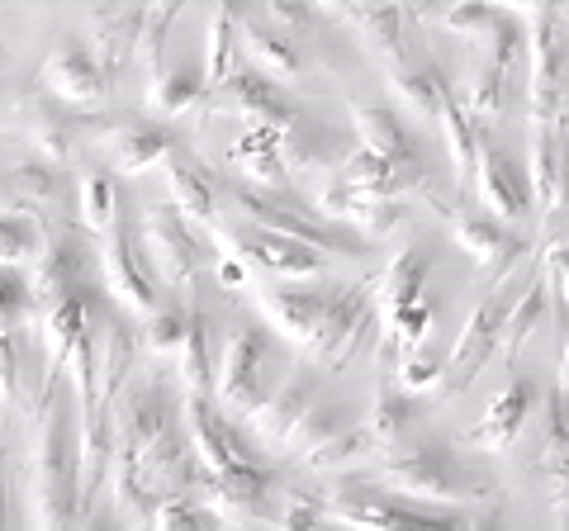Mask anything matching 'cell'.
<instances>
[{
  "label": "cell",
  "mask_w": 569,
  "mask_h": 531,
  "mask_svg": "<svg viewBox=\"0 0 569 531\" xmlns=\"http://www.w3.org/2000/svg\"><path fill=\"white\" fill-rule=\"evenodd\" d=\"M62 375L48 370L39 389V418L29 441V522L71 527L77 522V428L58 399Z\"/></svg>",
  "instance_id": "6da1fadb"
},
{
  "label": "cell",
  "mask_w": 569,
  "mask_h": 531,
  "mask_svg": "<svg viewBox=\"0 0 569 531\" xmlns=\"http://www.w3.org/2000/svg\"><path fill=\"white\" fill-rule=\"evenodd\" d=\"M213 252H228L247 266H261V271H276L284 280H318L328 266V252L313 247L305 238L290 233H271V228H252V223H233V219H213L209 223Z\"/></svg>",
  "instance_id": "7a4b0ae2"
},
{
  "label": "cell",
  "mask_w": 569,
  "mask_h": 531,
  "mask_svg": "<svg viewBox=\"0 0 569 531\" xmlns=\"http://www.w3.org/2000/svg\"><path fill=\"white\" fill-rule=\"evenodd\" d=\"M380 484L389 493H403L413 503H432V508H460V503H479L485 489H479L460 460L447 447H413L399 460H385L380 465Z\"/></svg>",
  "instance_id": "3957f363"
},
{
  "label": "cell",
  "mask_w": 569,
  "mask_h": 531,
  "mask_svg": "<svg viewBox=\"0 0 569 531\" xmlns=\"http://www.w3.org/2000/svg\"><path fill=\"white\" fill-rule=\"evenodd\" d=\"M271 361H276V342L271 332L257 328V323H242L233 328V338L223 347V365L213 375V399L219 409L247 418L257 403L271 394Z\"/></svg>",
  "instance_id": "277c9868"
},
{
  "label": "cell",
  "mask_w": 569,
  "mask_h": 531,
  "mask_svg": "<svg viewBox=\"0 0 569 531\" xmlns=\"http://www.w3.org/2000/svg\"><path fill=\"white\" fill-rule=\"evenodd\" d=\"M228 209H233L242 223H252V228H271V233H290V238H305L313 247H323L328 257H361L366 252V242L356 233H347V223L342 228H332V219L313 223L305 209L276 200V194L261 190V186H247V181L233 186L228 190Z\"/></svg>",
  "instance_id": "5b68a950"
},
{
  "label": "cell",
  "mask_w": 569,
  "mask_h": 531,
  "mask_svg": "<svg viewBox=\"0 0 569 531\" xmlns=\"http://www.w3.org/2000/svg\"><path fill=\"white\" fill-rule=\"evenodd\" d=\"M142 252L157 285H190L200 266H209V242L176 204H152L142 214Z\"/></svg>",
  "instance_id": "8992f818"
},
{
  "label": "cell",
  "mask_w": 569,
  "mask_h": 531,
  "mask_svg": "<svg viewBox=\"0 0 569 531\" xmlns=\"http://www.w3.org/2000/svg\"><path fill=\"white\" fill-rule=\"evenodd\" d=\"M181 428L194 451V465H200V480L204 474H228L238 465L261 460V451L247 441V432L219 403H209V394H181Z\"/></svg>",
  "instance_id": "52a82bcc"
},
{
  "label": "cell",
  "mask_w": 569,
  "mask_h": 531,
  "mask_svg": "<svg viewBox=\"0 0 569 531\" xmlns=\"http://www.w3.org/2000/svg\"><path fill=\"white\" fill-rule=\"evenodd\" d=\"M39 91L71 104V110H91V104L110 100L114 72H104L96 62V52L86 48L81 33H67V39L48 52V62L39 67Z\"/></svg>",
  "instance_id": "ba28073f"
},
{
  "label": "cell",
  "mask_w": 569,
  "mask_h": 531,
  "mask_svg": "<svg viewBox=\"0 0 569 531\" xmlns=\"http://www.w3.org/2000/svg\"><path fill=\"white\" fill-rule=\"evenodd\" d=\"M200 499L209 503V512L219 522H271L280 480L266 460H252V465H238L228 474H204Z\"/></svg>",
  "instance_id": "9c48e42d"
},
{
  "label": "cell",
  "mask_w": 569,
  "mask_h": 531,
  "mask_svg": "<svg viewBox=\"0 0 569 531\" xmlns=\"http://www.w3.org/2000/svg\"><path fill=\"white\" fill-rule=\"evenodd\" d=\"M213 104H219L223 114H238L242 123H261V129H280V133L299 119L290 96H284V86L276 77H266L261 67H252L247 58L228 72V81L213 86Z\"/></svg>",
  "instance_id": "30bf717a"
},
{
  "label": "cell",
  "mask_w": 569,
  "mask_h": 531,
  "mask_svg": "<svg viewBox=\"0 0 569 531\" xmlns=\"http://www.w3.org/2000/svg\"><path fill=\"white\" fill-rule=\"evenodd\" d=\"M100 275H104V290L114 294V304L123 313L142 318L157 304V275H152L148 257L133 252V233L123 219H114L100 233Z\"/></svg>",
  "instance_id": "8fae6325"
},
{
  "label": "cell",
  "mask_w": 569,
  "mask_h": 531,
  "mask_svg": "<svg viewBox=\"0 0 569 531\" xmlns=\"http://www.w3.org/2000/svg\"><path fill=\"white\" fill-rule=\"evenodd\" d=\"M503 313H508V299L503 294H489L479 299L470 323L460 328V338L451 347V361L441 365V384H437V399H456L460 389H466L479 370H485L493 361L498 351V328H503Z\"/></svg>",
  "instance_id": "7c38bea8"
},
{
  "label": "cell",
  "mask_w": 569,
  "mask_h": 531,
  "mask_svg": "<svg viewBox=\"0 0 569 531\" xmlns=\"http://www.w3.org/2000/svg\"><path fill=\"white\" fill-rule=\"evenodd\" d=\"M531 123H556L560 119V86H565V58H569V33L550 10H537L531 20Z\"/></svg>",
  "instance_id": "4fadbf2b"
},
{
  "label": "cell",
  "mask_w": 569,
  "mask_h": 531,
  "mask_svg": "<svg viewBox=\"0 0 569 531\" xmlns=\"http://www.w3.org/2000/svg\"><path fill=\"white\" fill-rule=\"evenodd\" d=\"M432 209H437V214H447L456 242L475 257L479 271L498 275V271H508L512 261H522V257H527V238L512 233V228H508L503 219H493V214H475V209H451V204H441V200H432Z\"/></svg>",
  "instance_id": "5bb4252c"
},
{
  "label": "cell",
  "mask_w": 569,
  "mask_h": 531,
  "mask_svg": "<svg viewBox=\"0 0 569 531\" xmlns=\"http://www.w3.org/2000/svg\"><path fill=\"white\" fill-rule=\"evenodd\" d=\"M24 133H29V143H33V152L39 157H48L52 167H71L81 157V148H86V123H81V114H71V104H62V100H52L48 91H39V96H29L24 100Z\"/></svg>",
  "instance_id": "9a60e30c"
},
{
  "label": "cell",
  "mask_w": 569,
  "mask_h": 531,
  "mask_svg": "<svg viewBox=\"0 0 569 531\" xmlns=\"http://www.w3.org/2000/svg\"><path fill=\"white\" fill-rule=\"evenodd\" d=\"M332 176L342 186H351L356 194H376V200H403V194H413V190L427 194L422 162H385V157H376L361 143L342 157V167H337Z\"/></svg>",
  "instance_id": "2e32d148"
},
{
  "label": "cell",
  "mask_w": 569,
  "mask_h": 531,
  "mask_svg": "<svg viewBox=\"0 0 569 531\" xmlns=\"http://www.w3.org/2000/svg\"><path fill=\"white\" fill-rule=\"evenodd\" d=\"M81 275H86V247H81V238L71 233V228L48 233L43 252L29 261V280H24L33 309H43V304H52V299H62L67 290L86 285Z\"/></svg>",
  "instance_id": "e0dca14e"
},
{
  "label": "cell",
  "mask_w": 569,
  "mask_h": 531,
  "mask_svg": "<svg viewBox=\"0 0 569 531\" xmlns=\"http://www.w3.org/2000/svg\"><path fill=\"white\" fill-rule=\"evenodd\" d=\"M81 39L96 52V62L104 72H119L138 52V39H142V0H110V6L91 10Z\"/></svg>",
  "instance_id": "ac0fdd59"
},
{
  "label": "cell",
  "mask_w": 569,
  "mask_h": 531,
  "mask_svg": "<svg viewBox=\"0 0 569 531\" xmlns=\"http://www.w3.org/2000/svg\"><path fill=\"white\" fill-rule=\"evenodd\" d=\"M470 190H479L485 209L493 219H503V223H522L531 214V181L489 143H479V162H475V186Z\"/></svg>",
  "instance_id": "d6986e66"
},
{
  "label": "cell",
  "mask_w": 569,
  "mask_h": 531,
  "mask_svg": "<svg viewBox=\"0 0 569 531\" xmlns=\"http://www.w3.org/2000/svg\"><path fill=\"white\" fill-rule=\"evenodd\" d=\"M531 409H537V384L522 380V375H512V384L489 403L485 418H479L475 428L466 432V447L470 451H508L512 441L522 437Z\"/></svg>",
  "instance_id": "ffe728a7"
},
{
  "label": "cell",
  "mask_w": 569,
  "mask_h": 531,
  "mask_svg": "<svg viewBox=\"0 0 569 531\" xmlns=\"http://www.w3.org/2000/svg\"><path fill=\"white\" fill-rule=\"evenodd\" d=\"M167 194L171 204L181 209L190 223H213L219 219V181H213V171L200 162V157H190L186 148H176L167 162Z\"/></svg>",
  "instance_id": "44dd1931"
},
{
  "label": "cell",
  "mask_w": 569,
  "mask_h": 531,
  "mask_svg": "<svg viewBox=\"0 0 569 531\" xmlns=\"http://www.w3.org/2000/svg\"><path fill=\"white\" fill-rule=\"evenodd\" d=\"M96 138L104 143V152H110L114 171H123V176H142V171L162 167L167 157L181 148L167 129H157V123H110V129Z\"/></svg>",
  "instance_id": "7402d4cb"
},
{
  "label": "cell",
  "mask_w": 569,
  "mask_h": 531,
  "mask_svg": "<svg viewBox=\"0 0 569 531\" xmlns=\"http://www.w3.org/2000/svg\"><path fill=\"white\" fill-rule=\"evenodd\" d=\"M0 194L6 204H20L29 214H39L43 223L58 214L62 219V204H67V190H62V167H52L48 157H29L14 171L0 176Z\"/></svg>",
  "instance_id": "603a6c76"
},
{
  "label": "cell",
  "mask_w": 569,
  "mask_h": 531,
  "mask_svg": "<svg viewBox=\"0 0 569 531\" xmlns=\"http://www.w3.org/2000/svg\"><path fill=\"white\" fill-rule=\"evenodd\" d=\"M541 480H546V499H550V522L569 527V403H565V394L550 399V409H546Z\"/></svg>",
  "instance_id": "cb8c5ba5"
},
{
  "label": "cell",
  "mask_w": 569,
  "mask_h": 531,
  "mask_svg": "<svg viewBox=\"0 0 569 531\" xmlns=\"http://www.w3.org/2000/svg\"><path fill=\"white\" fill-rule=\"evenodd\" d=\"M313 380L305 375V370H295V375H284V384H276L271 394H266L252 413H247V422H252V432L261 441H271V447H284V437L295 432V422L305 418V409L313 403Z\"/></svg>",
  "instance_id": "d4e9b609"
},
{
  "label": "cell",
  "mask_w": 569,
  "mask_h": 531,
  "mask_svg": "<svg viewBox=\"0 0 569 531\" xmlns=\"http://www.w3.org/2000/svg\"><path fill=\"white\" fill-rule=\"evenodd\" d=\"M138 357L133 328L123 318H100L96 313V403H114Z\"/></svg>",
  "instance_id": "484cf974"
},
{
  "label": "cell",
  "mask_w": 569,
  "mask_h": 531,
  "mask_svg": "<svg viewBox=\"0 0 569 531\" xmlns=\"http://www.w3.org/2000/svg\"><path fill=\"white\" fill-rule=\"evenodd\" d=\"M242 14H247L242 0H219L213 14H209V24H204V62H200V72H204L209 91L219 81H228V72L242 62Z\"/></svg>",
  "instance_id": "4316f807"
},
{
  "label": "cell",
  "mask_w": 569,
  "mask_h": 531,
  "mask_svg": "<svg viewBox=\"0 0 569 531\" xmlns=\"http://www.w3.org/2000/svg\"><path fill=\"white\" fill-rule=\"evenodd\" d=\"M351 129H356V143L370 148L385 162H422L413 133L399 123V114L389 104H361L351 100Z\"/></svg>",
  "instance_id": "83f0119b"
},
{
  "label": "cell",
  "mask_w": 569,
  "mask_h": 531,
  "mask_svg": "<svg viewBox=\"0 0 569 531\" xmlns=\"http://www.w3.org/2000/svg\"><path fill=\"white\" fill-rule=\"evenodd\" d=\"M242 58L276 81H305V58L295 48V33L261 24L252 14H242Z\"/></svg>",
  "instance_id": "f1b7e54d"
},
{
  "label": "cell",
  "mask_w": 569,
  "mask_h": 531,
  "mask_svg": "<svg viewBox=\"0 0 569 531\" xmlns=\"http://www.w3.org/2000/svg\"><path fill=\"white\" fill-rule=\"evenodd\" d=\"M228 167H233L247 186L276 190L284 176V157H280V129H261V123H247V133L228 143Z\"/></svg>",
  "instance_id": "f546056e"
},
{
  "label": "cell",
  "mask_w": 569,
  "mask_h": 531,
  "mask_svg": "<svg viewBox=\"0 0 569 531\" xmlns=\"http://www.w3.org/2000/svg\"><path fill=\"white\" fill-rule=\"evenodd\" d=\"M389 91H395V100L403 104L408 114L418 119H437L441 104L451 100V77L441 72L437 62H395V72H389Z\"/></svg>",
  "instance_id": "4dcf8cb0"
},
{
  "label": "cell",
  "mask_w": 569,
  "mask_h": 531,
  "mask_svg": "<svg viewBox=\"0 0 569 531\" xmlns=\"http://www.w3.org/2000/svg\"><path fill=\"white\" fill-rule=\"evenodd\" d=\"M422 294H427V252H422V247H403V252L389 261V271L376 280L380 323L389 328L403 309H413Z\"/></svg>",
  "instance_id": "1f68e13d"
},
{
  "label": "cell",
  "mask_w": 569,
  "mask_h": 531,
  "mask_svg": "<svg viewBox=\"0 0 569 531\" xmlns=\"http://www.w3.org/2000/svg\"><path fill=\"white\" fill-rule=\"evenodd\" d=\"M413 428V399L408 389L399 384L395 365H380V380H376V399H370V413H366V437L376 447H399Z\"/></svg>",
  "instance_id": "d6a6232c"
},
{
  "label": "cell",
  "mask_w": 569,
  "mask_h": 531,
  "mask_svg": "<svg viewBox=\"0 0 569 531\" xmlns=\"http://www.w3.org/2000/svg\"><path fill=\"white\" fill-rule=\"evenodd\" d=\"M351 29L361 33V43L376 52V58L403 62L408 43H403V20H399V0H361L356 10H347Z\"/></svg>",
  "instance_id": "836d02e7"
},
{
  "label": "cell",
  "mask_w": 569,
  "mask_h": 531,
  "mask_svg": "<svg viewBox=\"0 0 569 531\" xmlns=\"http://www.w3.org/2000/svg\"><path fill=\"white\" fill-rule=\"evenodd\" d=\"M503 77H508V67H498V62H489L485 52L470 62V77H466V86H451V96L460 100V110H466L479 129H489V123H498V114H503Z\"/></svg>",
  "instance_id": "e575fe53"
},
{
  "label": "cell",
  "mask_w": 569,
  "mask_h": 531,
  "mask_svg": "<svg viewBox=\"0 0 569 531\" xmlns=\"http://www.w3.org/2000/svg\"><path fill=\"white\" fill-rule=\"evenodd\" d=\"M209 100V86L200 67H157V77L148 86V104L157 114H190Z\"/></svg>",
  "instance_id": "d590c367"
},
{
  "label": "cell",
  "mask_w": 569,
  "mask_h": 531,
  "mask_svg": "<svg viewBox=\"0 0 569 531\" xmlns=\"http://www.w3.org/2000/svg\"><path fill=\"white\" fill-rule=\"evenodd\" d=\"M48 242V223L39 214H29L20 204H0V266L20 271L33 257L43 252Z\"/></svg>",
  "instance_id": "8d00e7d4"
},
{
  "label": "cell",
  "mask_w": 569,
  "mask_h": 531,
  "mask_svg": "<svg viewBox=\"0 0 569 531\" xmlns=\"http://www.w3.org/2000/svg\"><path fill=\"white\" fill-rule=\"evenodd\" d=\"M546 318V280H531L522 290V299H512L508 313H503V328H498V351L493 357H503L508 365L522 357V347L531 342V332L541 328Z\"/></svg>",
  "instance_id": "74e56055"
},
{
  "label": "cell",
  "mask_w": 569,
  "mask_h": 531,
  "mask_svg": "<svg viewBox=\"0 0 569 531\" xmlns=\"http://www.w3.org/2000/svg\"><path fill=\"white\" fill-rule=\"evenodd\" d=\"M441 138H447V157H451V167H456V186L460 190H470L475 186V162H479V123L460 110V100L451 96L447 104H441Z\"/></svg>",
  "instance_id": "f35d334b"
},
{
  "label": "cell",
  "mask_w": 569,
  "mask_h": 531,
  "mask_svg": "<svg viewBox=\"0 0 569 531\" xmlns=\"http://www.w3.org/2000/svg\"><path fill=\"white\" fill-rule=\"evenodd\" d=\"M77 223L86 228V233H104L114 219H123V204H119V186H114V176L110 171H81V181H77Z\"/></svg>",
  "instance_id": "ab89813d"
},
{
  "label": "cell",
  "mask_w": 569,
  "mask_h": 531,
  "mask_svg": "<svg viewBox=\"0 0 569 531\" xmlns=\"http://www.w3.org/2000/svg\"><path fill=\"white\" fill-rule=\"evenodd\" d=\"M176 375H181V394H213L209 375V318L200 309H190V328L181 347H176Z\"/></svg>",
  "instance_id": "60d3db41"
},
{
  "label": "cell",
  "mask_w": 569,
  "mask_h": 531,
  "mask_svg": "<svg viewBox=\"0 0 569 531\" xmlns=\"http://www.w3.org/2000/svg\"><path fill=\"white\" fill-rule=\"evenodd\" d=\"M347 422H351V418H347V409H342V403H323V399H313L309 409H305V418L295 422V432L284 437V447H280V451L309 455L313 447H323L328 437H337V432H342Z\"/></svg>",
  "instance_id": "b9f144b4"
},
{
  "label": "cell",
  "mask_w": 569,
  "mask_h": 531,
  "mask_svg": "<svg viewBox=\"0 0 569 531\" xmlns=\"http://www.w3.org/2000/svg\"><path fill=\"white\" fill-rule=\"evenodd\" d=\"M190 309L194 304H157L142 313V342H148L152 357H176V347H181L186 328H190Z\"/></svg>",
  "instance_id": "7bdbcfd3"
},
{
  "label": "cell",
  "mask_w": 569,
  "mask_h": 531,
  "mask_svg": "<svg viewBox=\"0 0 569 531\" xmlns=\"http://www.w3.org/2000/svg\"><path fill=\"white\" fill-rule=\"evenodd\" d=\"M186 6H190V0H142V39H138V52H142V58H148L152 67H162L171 24L181 20Z\"/></svg>",
  "instance_id": "ee69618b"
},
{
  "label": "cell",
  "mask_w": 569,
  "mask_h": 531,
  "mask_svg": "<svg viewBox=\"0 0 569 531\" xmlns=\"http://www.w3.org/2000/svg\"><path fill=\"white\" fill-rule=\"evenodd\" d=\"M370 447V437L356 428V422H347L337 437H328L323 447H313L309 455H305V465L313 470V474H337V470H347L351 460H361V451Z\"/></svg>",
  "instance_id": "f6af8a7d"
},
{
  "label": "cell",
  "mask_w": 569,
  "mask_h": 531,
  "mask_svg": "<svg viewBox=\"0 0 569 531\" xmlns=\"http://www.w3.org/2000/svg\"><path fill=\"white\" fill-rule=\"evenodd\" d=\"M479 43H485V58L498 62V67H512L522 52V29L518 20H512L508 10H493V20L485 24V33H479Z\"/></svg>",
  "instance_id": "bcb514c9"
},
{
  "label": "cell",
  "mask_w": 569,
  "mask_h": 531,
  "mask_svg": "<svg viewBox=\"0 0 569 531\" xmlns=\"http://www.w3.org/2000/svg\"><path fill=\"white\" fill-rule=\"evenodd\" d=\"M33 313V299H29V285L10 266H0V332H20V323Z\"/></svg>",
  "instance_id": "7dc6e473"
},
{
  "label": "cell",
  "mask_w": 569,
  "mask_h": 531,
  "mask_svg": "<svg viewBox=\"0 0 569 531\" xmlns=\"http://www.w3.org/2000/svg\"><path fill=\"white\" fill-rule=\"evenodd\" d=\"M271 522H280V527H313V522H323V499H309L305 489H280Z\"/></svg>",
  "instance_id": "c3c4849f"
},
{
  "label": "cell",
  "mask_w": 569,
  "mask_h": 531,
  "mask_svg": "<svg viewBox=\"0 0 569 531\" xmlns=\"http://www.w3.org/2000/svg\"><path fill=\"white\" fill-rule=\"evenodd\" d=\"M493 10L489 0H451L447 10H441V24H447L451 33H466V39H479L485 33V24L493 20Z\"/></svg>",
  "instance_id": "681fc988"
},
{
  "label": "cell",
  "mask_w": 569,
  "mask_h": 531,
  "mask_svg": "<svg viewBox=\"0 0 569 531\" xmlns=\"http://www.w3.org/2000/svg\"><path fill=\"white\" fill-rule=\"evenodd\" d=\"M20 403V338L0 332V409L14 413Z\"/></svg>",
  "instance_id": "f907efd6"
},
{
  "label": "cell",
  "mask_w": 569,
  "mask_h": 531,
  "mask_svg": "<svg viewBox=\"0 0 569 531\" xmlns=\"http://www.w3.org/2000/svg\"><path fill=\"white\" fill-rule=\"evenodd\" d=\"M276 29L284 33H309L313 29V0H266Z\"/></svg>",
  "instance_id": "816d5d0a"
},
{
  "label": "cell",
  "mask_w": 569,
  "mask_h": 531,
  "mask_svg": "<svg viewBox=\"0 0 569 531\" xmlns=\"http://www.w3.org/2000/svg\"><path fill=\"white\" fill-rule=\"evenodd\" d=\"M437 380H441V365L422 361L418 351H413V357H403V361H399V384L408 389V394H413V389H432Z\"/></svg>",
  "instance_id": "f5cc1de1"
},
{
  "label": "cell",
  "mask_w": 569,
  "mask_h": 531,
  "mask_svg": "<svg viewBox=\"0 0 569 531\" xmlns=\"http://www.w3.org/2000/svg\"><path fill=\"white\" fill-rule=\"evenodd\" d=\"M213 275H219L228 290H242V285H247V261L219 252V257H213Z\"/></svg>",
  "instance_id": "db71d44e"
},
{
  "label": "cell",
  "mask_w": 569,
  "mask_h": 531,
  "mask_svg": "<svg viewBox=\"0 0 569 531\" xmlns=\"http://www.w3.org/2000/svg\"><path fill=\"white\" fill-rule=\"evenodd\" d=\"M0 527H10V460L0 451Z\"/></svg>",
  "instance_id": "11a10c76"
},
{
  "label": "cell",
  "mask_w": 569,
  "mask_h": 531,
  "mask_svg": "<svg viewBox=\"0 0 569 531\" xmlns=\"http://www.w3.org/2000/svg\"><path fill=\"white\" fill-rule=\"evenodd\" d=\"M498 10H512V14H537V10H550L556 0H489Z\"/></svg>",
  "instance_id": "9f6ffc18"
},
{
  "label": "cell",
  "mask_w": 569,
  "mask_h": 531,
  "mask_svg": "<svg viewBox=\"0 0 569 531\" xmlns=\"http://www.w3.org/2000/svg\"><path fill=\"white\" fill-rule=\"evenodd\" d=\"M399 6L413 14V20H432V14L441 10V0H399Z\"/></svg>",
  "instance_id": "6f0895ef"
},
{
  "label": "cell",
  "mask_w": 569,
  "mask_h": 531,
  "mask_svg": "<svg viewBox=\"0 0 569 531\" xmlns=\"http://www.w3.org/2000/svg\"><path fill=\"white\" fill-rule=\"evenodd\" d=\"M313 6H323V10H337V14H347V10H356L361 0H313Z\"/></svg>",
  "instance_id": "680465c9"
},
{
  "label": "cell",
  "mask_w": 569,
  "mask_h": 531,
  "mask_svg": "<svg viewBox=\"0 0 569 531\" xmlns=\"http://www.w3.org/2000/svg\"><path fill=\"white\" fill-rule=\"evenodd\" d=\"M560 394H569V342H565V357H560Z\"/></svg>",
  "instance_id": "91938a15"
},
{
  "label": "cell",
  "mask_w": 569,
  "mask_h": 531,
  "mask_svg": "<svg viewBox=\"0 0 569 531\" xmlns=\"http://www.w3.org/2000/svg\"><path fill=\"white\" fill-rule=\"evenodd\" d=\"M565 403H569V394H565Z\"/></svg>",
  "instance_id": "94428289"
},
{
  "label": "cell",
  "mask_w": 569,
  "mask_h": 531,
  "mask_svg": "<svg viewBox=\"0 0 569 531\" xmlns=\"http://www.w3.org/2000/svg\"><path fill=\"white\" fill-rule=\"evenodd\" d=\"M565 33H569V24H565Z\"/></svg>",
  "instance_id": "6125c7cd"
}]
</instances>
